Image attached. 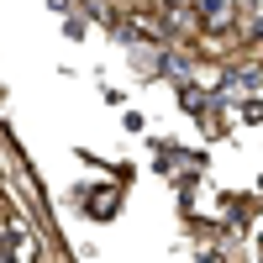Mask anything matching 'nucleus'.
<instances>
[{"mask_svg": "<svg viewBox=\"0 0 263 263\" xmlns=\"http://www.w3.org/2000/svg\"><path fill=\"white\" fill-rule=\"evenodd\" d=\"M79 211L95 216V221H111V216L121 211V190L116 184H84L79 190Z\"/></svg>", "mask_w": 263, "mask_h": 263, "instance_id": "1", "label": "nucleus"}]
</instances>
